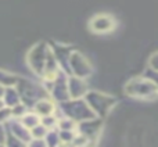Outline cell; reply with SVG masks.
<instances>
[{
    "label": "cell",
    "mask_w": 158,
    "mask_h": 147,
    "mask_svg": "<svg viewBox=\"0 0 158 147\" xmlns=\"http://www.w3.org/2000/svg\"><path fill=\"white\" fill-rule=\"evenodd\" d=\"M69 64H71V68L74 74L78 76V78H82V76H86L87 72H89V65L86 64V61L81 57L79 54H74L69 60Z\"/></svg>",
    "instance_id": "obj_4"
},
{
    "label": "cell",
    "mask_w": 158,
    "mask_h": 147,
    "mask_svg": "<svg viewBox=\"0 0 158 147\" xmlns=\"http://www.w3.org/2000/svg\"><path fill=\"white\" fill-rule=\"evenodd\" d=\"M4 139H6V132H4V129L2 128V125H0V145L4 142Z\"/></svg>",
    "instance_id": "obj_12"
},
{
    "label": "cell",
    "mask_w": 158,
    "mask_h": 147,
    "mask_svg": "<svg viewBox=\"0 0 158 147\" xmlns=\"http://www.w3.org/2000/svg\"><path fill=\"white\" fill-rule=\"evenodd\" d=\"M3 94H4V86H2V85H0V99L3 97Z\"/></svg>",
    "instance_id": "obj_13"
},
{
    "label": "cell",
    "mask_w": 158,
    "mask_h": 147,
    "mask_svg": "<svg viewBox=\"0 0 158 147\" xmlns=\"http://www.w3.org/2000/svg\"><path fill=\"white\" fill-rule=\"evenodd\" d=\"M0 147H3V146H2V145H0Z\"/></svg>",
    "instance_id": "obj_15"
},
{
    "label": "cell",
    "mask_w": 158,
    "mask_h": 147,
    "mask_svg": "<svg viewBox=\"0 0 158 147\" xmlns=\"http://www.w3.org/2000/svg\"><path fill=\"white\" fill-rule=\"evenodd\" d=\"M151 65H153V68L158 71V54H156L153 58H151Z\"/></svg>",
    "instance_id": "obj_11"
},
{
    "label": "cell",
    "mask_w": 158,
    "mask_h": 147,
    "mask_svg": "<svg viewBox=\"0 0 158 147\" xmlns=\"http://www.w3.org/2000/svg\"><path fill=\"white\" fill-rule=\"evenodd\" d=\"M150 92H157V86L151 81H135L129 85V93L137 96H148Z\"/></svg>",
    "instance_id": "obj_3"
},
{
    "label": "cell",
    "mask_w": 158,
    "mask_h": 147,
    "mask_svg": "<svg viewBox=\"0 0 158 147\" xmlns=\"http://www.w3.org/2000/svg\"><path fill=\"white\" fill-rule=\"evenodd\" d=\"M3 107H4V103H3V101L0 100V108H3Z\"/></svg>",
    "instance_id": "obj_14"
},
{
    "label": "cell",
    "mask_w": 158,
    "mask_h": 147,
    "mask_svg": "<svg viewBox=\"0 0 158 147\" xmlns=\"http://www.w3.org/2000/svg\"><path fill=\"white\" fill-rule=\"evenodd\" d=\"M29 147H47V145H46V142H43L42 139H35V140H32Z\"/></svg>",
    "instance_id": "obj_10"
},
{
    "label": "cell",
    "mask_w": 158,
    "mask_h": 147,
    "mask_svg": "<svg viewBox=\"0 0 158 147\" xmlns=\"http://www.w3.org/2000/svg\"><path fill=\"white\" fill-rule=\"evenodd\" d=\"M68 90L72 97L78 99L85 93L86 86H85V83L82 82L81 78H72V79H69V82H68Z\"/></svg>",
    "instance_id": "obj_6"
},
{
    "label": "cell",
    "mask_w": 158,
    "mask_h": 147,
    "mask_svg": "<svg viewBox=\"0 0 158 147\" xmlns=\"http://www.w3.org/2000/svg\"><path fill=\"white\" fill-rule=\"evenodd\" d=\"M47 53H49V50L44 49L43 44H38L31 50L29 56H28V61H29L31 67L36 74H43Z\"/></svg>",
    "instance_id": "obj_1"
},
{
    "label": "cell",
    "mask_w": 158,
    "mask_h": 147,
    "mask_svg": "<svg viewBox=\"0 0 158 147\" xmlns=\"http://www.w3.org/2000/svg\"><path fill=\"white\" fill-rule=\"evenodd\" d=\"M67 114L71 117V120H92L94 117V112L92 111L87 104L81 103V101H74V103L65 104Z\"/></svg>",
    "instance_id": "obj_2"
},
{
    "label": "cell",
    "mask_w": 158,
    "mask_h": 147,
    "mask_svg": "<svg viewBox=\"0 0 158 147\" xmlns=\"http://www.w3.org/2000/svg\"><path fill=\"white\" fill-rule=\"evenodd\" d=\"M114 27V21L108 15H98L92 21V28L96 32H107Z\"/></svg>",
    "instance_id": "obj_5"
},
{
    "label": "cell",
    "mask_w": 158,
    "mask_h": 147,
    "mask_svg": "<svg viewBox=\"0 0 158 147\" xmlns=\"http://www.w3.org/2000/svg\"><path fill=\"white\" fill-rule=\"evenodd\" d=\"M17 82V78L13 74H8L6 71H0V85L2 86H14Z\"/></svg>",
    "instance_id": "obj_8"
},
{
    "label": "cell",
    "mask_w": 158,
    "mask_h": 147,
    "mask_svg": "<svg viewBox=\"0 0 158 147\" xmlns=\"http://www.w3.org/2000/svg\"><path fill=\"white\" fill-rule=\"evenodd\" d=\"M10 117H11V108L10 107H3V108H0V124L4 122V121H7Z\"/></svg>",
    "instance_id": "obj_9"
},
{
    "label": "cell",
    "mask_w": 158,
    "mask_h": 147,
    "mask_svg": "<svg viewBox=\"0 0 158 147\" xmlns=\"http://www.w3.org/2000/svg\"><path fill=\"white\" fill-rule=\"evenodd\" d=\"M35 110L39 115H42V117H47V115H52V112L54 111V106L47 100H40L35 104Z\"/></svg>",
    "instance_id": "obj_7"
}]
</instances>
